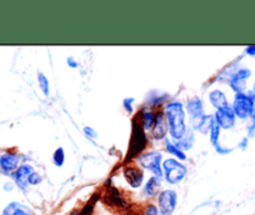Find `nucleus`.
I'll list each match as a JSON object with an SVG mask.
<instances>
[{
    "label": "nucleus",
    "mask_w": 255,
    "mask_h": 215,
    "mask_svg": "<svg viewBox=\"0 0 255 215\" xmlns=\"http://www.w3.org/2000/svg\"><path fill=\"white\" fill-rule=\"evenodd\" d=\"M164 113H165L166 121H168L169 135H170L171 141L176 143L183 138L188 129L185 107L179 100L168 102L164 107Z\"/></svg>",
    "instance_id": "obj_1"
},
{
    "label": "nucleus",
    "mask_w": 255,
    "mask_h": 215,
    "mask_svg": "<svg viewBox=\"0 0 255 215\" xmlns=\"http://www.w3.org/2000/svg\"><path fill=\"white\" fill-rule=\"evenodd\" d=\"M146 146H148V136H146L145 130H144L140 121H139L138 115H135L133 118V121H131V135L125 163L130 164L131 160H134L139 155L145 153Z\"/></svg>",
    "instance_id": "obj_2"
},
{
    "label": "nucleus",
    "mask_w": 255,
    "mask_h": 215,
    "mask_svg": "<svg viewBox=\"0 0 255 215\" xmlns=\"http://www.w3.org/2000/svg\"><path fill=\"white\" fill-rule=\"evenodd\" d=\"M163 178L170 185H178L188 175V167L183 161L175 158H166L163 160Z\"/></svg>",
    "instance_id": "obj_3"
},
{
    "label": "nucleus",
    "mask_w": 255,
    "mask_h": 215,
    "mask_svg": "<svg viewBox=\"0 0 255 215\" xmlns=\"http://www.w3.org/2000/svg\"><path fill=\"white\" fill-rule=\"evenodd\" d=\"M136 164L143 170H148L155 177L163 178V153L161 151L151 150L145 151L135 159Z\"/></svg>",
    "instance_id": "obj_4"
},
{
    "label": "nucleus",
    "mask_w": 255,
    "mask_h": 215,
    "mask_svg": "<svg viewBox=\"0 0 255 215\" xmlns=\"http://www.w3.org/2000/svg\"><path fill=\"white\" fill-rule=\"evenodd\" d=\"M230 105H232V109L237 119L247 120L252 115V98H250L249 93L235 94L233 103Z\"/></svg>",
    "instance_id": "obj_5"
},
{
    "label": "nucleus",
    "mask_w": 255,
    "mask_h": 215,
    "mask_svg": "<svg viewBox=\"0 0 255 215\" xmlns=\"http://www.w3.org/2000/svg\"><path fill=\"white\" fill-rule=\"evenodd\" d=\"M178 207V193L174 189H164L158 195V208L164 215H173Z\"/></svg>",
    "instance_id": "obj_6"
},
{
    "label": "nucleus",
    "mask_w": 255,
    "mask_h": 215,
    "mask_svg": "<svg viewBox=\"0 0 255 215\" xmlns=\"http://www.w3.org/2000/svg\"><path fill=\"white\" fill-rule=\"evenodd\" d=\"M213 118H214V120L217 121L222 130H230L237 124V116H235L230 104L225 105L220 109H217Z\"/></svg>",
    "instance_id": "obj_7"
},
{
    "label": "nucleus",
    "mask_w": 255,
    "mask_h": 215,
    "mask_svg": "<svg viewBox=\"0 0 255 215\" xmlns=\"http://www.w3.org/2000/svg\"><path fill=\"white\" fill-rule=\"evenodd\" d=\"M123 174H124L128 185L133 188V189H139L144 185L145 174H144V170L139 165L128 164L123 170Z\"/></svg>",
    "instance_id": "obj_8"
},
{
    "label": "nucleus",
    "mask_w": 255,
    "mask_h": 215,
    "mask_svg": "<svg viewBox=\"0 0 255 215\" xmlns=\"http://www.w3.org/2000/svg\"><path fill=\"white\" fill-rule=\"evenodd\" d=\"M250 77H252V70L249 68H239L229 80L228 85L235 94L247 93L248 80L250 79Z\"/></svg>",
    "instance_id": "obj_9"
},
{
    "label": "nucleus",
    "mask_w": 255,
    "mask_h": 215,
    "mask_svg": "<svg viewBox=\"0 0 255 215\" xmlns=\"http://www.w3.org/2000/svg\"><path fill=\"white\" fill-rule=\"evenodd\" d=\"M151 138L155 139V140H165L166 135L169 134V128H168V121H166L165 113L164 110L156 111L155 121H154L153 129L150 131Z\"/></svg>",
    "instance_id": "obj_10"
},
{
    "label": "nucleus",
    "mask_w": 255,
    "mask_h": 215,
    "mask_svg": "<svg viewBox=\"0 0 255 215\" xmlns=\"http://www.w3.org/2000/svg\"><path fill=\"white\" fill-rule=\"evenodd\" d=\"M20 167V155L15 151H5L0 155V169L6 174L15 172Z\"/></svg>",
    "instance_id": "obj_11"
},
{
    "label": "nucleus",
    "mask_w": 255,
    "mask_h": 215,
    "mask_svg": "<svg viewBox=\"0 0 255 215\" xmlns=\"http://www.w3.org/2000/svg\"><path fill=\"white\" fill-rule=\"evenodd\" d=\"M34 172H35V170H34V168L31 167L30 164H28V163L21 164L13 174L16 187L20 190H23V192H26L29 188V177H30L31 173Z\"/></svg>",
    "instance_id": "obj_12"
},
{
    "label": "nucleus",
    "mask_w": 255,
    "mask_h": 215,
    "mask_svg": "<svg viewBox=\"0 0 255 215\" xmlns=\"http://www.w3.org/2000/svg\"><path fill=\"white\" fill-rule=\"evenodd\" d=\"M104 202L107 203V204H109L110 207H114L115 209H119V210L129 209V203L124 199V197H123V195L120 194L114 187L108 188L107 194H105V198H104Z\"/></svg>",
    "instance_id": "obj_13"
},
{
    "label": "nucleus",
    "mask_w": 255,
    "mask_h": 215,
    "mask_svg": "<svg viewBox=\"0 0 255 215\" xmlns=\"http://www.w3.org/2000/svg\"><path fill=\"white\" fill-rule=\"evenodd\" d=\"M138 119L140 121L141 126L145 130V133H150L151 129H153L154 121H155V116H156V111L153 110V108L150 107H143L140 109L138 114Z\"/></svg>",
    "instance_id": "obj_14"
},
{
    "label": "nucleus",
    "mask_w": 255,
    "mask_h": 215,
    "mask_svg": "<svg viewBox=\"0 0 255 215\" xmlns=\"http://www.w3.org/2000/svg\"><path fill=\"white\" fill-rule=\"evenodd\" d=\"M184 107H185V111L190 119L198 118V116L205 114L204 102H203V100L198 97H194V98H191V99H189Z\"/></svg>",
    "instance_id": "obj_15"
},
{
    "label": "nucleus",
    "mask_w": 255,
    "mask_h": 215,
    "mask_svg": "<svg viewBox=\"0 0 255 215\" xmlns=\"http://www.w3.org/2000/svg\"><path fill=\"white\" fill-rule=\"evenodd\" d=\"M212 120L213 115H208V114L205 113L203 114V115L198 116V118L190 119V128L194 131H198V133L207 135V134L209 133Z\"/></svg>",
    "instance_id": "obj_16"
},
{
    "label": "nucleus",
    "mask_w": 255,
    "mask_h": 215,
    "mask_svg": "<svg viewBox=\"0 0 255 215\" xmlns=\"http://www.w3.org/2000/svg\"><path fill=\"white\" fill-rule=\"evenodd\" d=\"M161 178L151 175L148 179V182L144 183L143 195L146 198L158 197L159 193L161 192Z\"/></svg>",
    "instance_id": "obj_17"
},
{
    "label": "nucleus",
    "mask_w": 255,
    "mask_h": 215,
    "mask_svg": "<svg viewBox=\"0 0 255 215\" xmlns=\"http://www.w3.org/2000/svg\"><path fill=\"white\" fill-rule=\"evenodd\" d=\"M1 215H35V213L28 207L19 202H11L3 209Z\"/></svg>",
    "instance_id": "obj_18"
},
{
    "label": "nucleus",
    "mask_w": 255,
    "mask_h": 215,
    "mask_svg": "<svg viewBox=\"0 0 255 215\" xmlns=\"http://www.w3.org/2000/svg\"><path fill=\"white\" fill-rule=\"evenodd\" d=\"M208 100H209L210 105H212L213 108H215V110L225 107V105H229L228 97L225 95L224 92H222V90L219 89H213L212 92L208 94Z\"/></svg>",
    "instance_id": "obj_19"
},
{
    "label": "nucleus",
    "mask_w": 255,
    "mask_h": 215,
    "mask_svg": "<svg viewBox=\"0 0 255 215\" xmlns=\"http://www.w3.org/2000/svg\"><path fill=\"white\" fill-rule=\"evenodd\" d=\"M175 144H176V146H178L179 149H181L183 151L190 150V149L193 148L195 144V131L193 130L190 126H188V129H186V131H185V134L183 135V138H181L179 141H176Z\"/></svg>",
    "instance_id": "obj_20"
},
{
    "label": "nucleus",
    "mask_w": 255,
    "mask_h": 215,
    "mask_svg": "<svg viewBox=\"0 0 255 215\" xmlns=\"http://www.w3.org/2000/svg\"><path fill=\"white\" fill-rule=\"evenodd\" d=\"M238 69H239V62H233L232 64L227 65L224 69H222L218 73L217 80L219 83H229V80L232 79V77L235 74Z\"/></svg>",
    "instance_id": "obj_21"
},
{
    "label": "nucleus",
    "mask_w": 255,
    "mask_h": 215,
    "mask_svg": "<svg viewBox=\"0 0 255 215\" xmlns=\"http://www.w3.org/2000/svg\"><path fill=\"white\" fill-rule=\"evenodd\" d=\"M164 145H165L166 151H168L170 155H173V158L178 159L179 161H185L186 158H188L185 154V151H183L181 149H179L178 146H176V144L173 143L170 139L166 138L165 140H164Z\"/></svg>",
    "instance_id": "obj_22"
},
{
    "label": "nucleus",
    "mask_w": 255,
    "mask_h": 215,
    "mask_svg": "<svg viewBox=\"0 0 255 215\" xmlns=\"http://www.w3.org/2000/svg\"><path fill=\"white\" fill-rule=\"evenodd\" d=\"M220 133H222V129H220V126L218 125V123L214 120V118H213L209 129V138L210 143H212V145L214 146L215 149L220 145Z\"/></svg>",
    "instance_id": "obj_23"
},
{
    "label": "nucleus",
    "mask_w": 255,
    "mask_h": 215,
    "mask_svg": "<svg viewBox=\"0 0 255 215\" xmlns=\"http://www.w3.org/2000/svg\"><path fill=\"white\" fill-rule=\"evenodd\" d=\"M36 80H38L39 89L41 90L44 97H49V95H50V82H49L48 77H46L43 72H38V74H36Z\"/></svg>",
    "instance_id": "obj_24"
},
{
    "label": "nucleus",
    "mask_w": 255,
    "mask_h": 215,
    "mask_svg": "<svg viewBox=\"0 0 255 215\" xmlns=\"http://www.w3.org/2000/svg\"><path fill=\"white\" fill-rule=\"evenodd\" d=\"M65 158H67V154H65V150L64 148L59 146V148L55 149V151L53 153V164L55 167L61 168L65 163Z\"/></svg>",
    "instance_id": "obj_25"
},
{
    "label": "nucleus",
    "mask_w": 255,
    "mask_h": 215,
    "mask_svg": "<svg viewBox=\"0 0 255 215\" xmlns=\"http://www.w3.org/2000/svg\"><path fill=\"white\" fill-rule=\"evenodd\" d=\"M98 199H99V195L95 194L94 197H93L92 199H90L89 202L84 205V208L80 210L79 215H92L93 212H94V209H95V204H97Z\"/></svg>",
    "instance_id": "obj_26"
},
{
    "label": "nucleus",
    "mask_w": 255,
    "mask_h": 215,
    "mask_svg": "<svg viewBox=\"0 0 255 215\" xmlns=\"http://www.w3.org/2000/svg\"><path fill=\"white\" fill-rule=\"evenodd\" d=\"M143 215H164V214L160 212V210H159L158 205L149 204L148 207H146L145 209H144Z\"/></svg>",
    "instance_id": "obj_27"
},
{
    "label": "nucleus",
    "mask_w": 255,
    "mask_h": 215,
    "mask_svg": "<svg viewBox=\"0 0 255 215\" xmlns=\"http://www.w3.org/2000/svg\"><path fill=\"white\" fill-rule=\"evenodd\" d=\"M41 182H43V178L38 172L31 173L30 177H29V187H35V185L40 184Z\"/></svg>",
    "instance_id": "obj_28"
},
{
    "label": "nucleus",
    "mask_w": 255,
    "mask_h": 215,
    "mask_svg": "<svg viewBox=\"0 0 255 215\" xmlns=\"http://www.w3.org/2000/svg\"><path fill=\"white\" fill-rule=\"evenodd\" d=\"M134 98H125L124 100H123V108L125 109V111H128V113H133L134 111Z\"/></svg>",
    "instance_id": "obj_29"
},
{
    "label": "nucleus",
    "mask_w": 255,
    "mask_h": 215,
    "mask_svg": "<svg viewBox=\"0 0 255 215\" xmlns=\"http://www.w3.org/2000/svg\"><path fill=\"white\" fill-rule=\"evenodd\" d=\"M83 131H84L85 136L87 138H89L90 140H95V139H98V131L95 130L94 128H92V126H84V129H83Z\"/></svg>",
    "instance_id": "obj_30"
},
{
    "label": "nucleus",
    "mask_w": 255,
    "mask_h": 215,
    "mask_svg": "<svg viewBox=\"0 0 255 215\" xmlns=\"http://www.w3.org/2000/svg\"><path fill=\"white\" fill-rule=\"evenodd\" d=\"M67 64H68V67L72 68V69H77V68H79V65H80L79 62H78L74 57H68Z\"/></svg>",
    "instance_id": "obj_31"
},
{
    "label": "nucleus",
    "mask_w": 255,
    "mask_h": 215,
    "mask_svg": "<svg viewBox=\"0 0 255 215\" xmlns=\"http://www.w3.org/2000/svg\"><path fill=\"white\" fill-rule=\"evenodd\" d=\"M249 94L252 98V115H250V119L255 120V94L252 92H249Z\"/></svg>",
    "instance_id": "obj_32"
},
{
    "label": "nucleus",
    "mask_w": 255,
    "mask_h": 215,
    "mask_svg": "<svg viewBox=\"0 0 255 215\" xmlns=\"http://www.w3.org/2000/svg\"><path fill=\"white\" fill-rule=\"evenodd\" d=\"M248 136H249V138L255 136V120L250 121L249 126H248Z\"/></svg>",
    "instance_id": "obj_33"
},
{
    "label": "nucleus",
    "mask_w": 255,
    "mask_h": 215,
    "mask_svg": "<svg viewBox=\"0 0 255 215\" xmlns=\"http://www.w3.org/2000/svg\"><path fill=\"white\" fill-rule=\"evenodd\" d=\"M245 54L250 57H255V45H249L245 48Z\"/></svg>",
    "instance_id": "obj_34"
},
{
    "label": "nucleus",
    "mask_w": 255,
    "mask_h": 215,
    "mask_svg": "<svg viewBox=\"0 0 255 215\" xmlns=\"http://www.w3.org/2000/svg\"><path fill=\"white\" fill-rule=\"evenodd\" d=\"M4 189H5V190H11V189H13V185H10V184H9V185H4Z\"/></svg>",
    "instance_id": "obj_35"
},
{
    "label": "nucleus",
    "mask_w": 255,
    "mask_h": 215,
    "mask_svg": "<svg viewBox=\"0 0 255 215\" xmlns=\"http://www.w3.org/2000/svg\"><path fill=\"white\" fill-rule=\"evenodd\" d=\"M252 93H254V94H255V83H254V85H253V90H252Z\"/></svg>",
    "instance_id": "obj_36"
}]
</instances>
